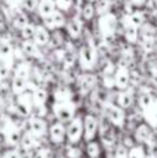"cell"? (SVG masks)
Here are the masks:
<instances>
[{
	"mask_svg": "<svg viewBox=\"0 0 157 158\" xmlns=\"http://www.w3.org/2000/svg\"><path fill=\"white\" fill-rule=\"evenodd\" d=\"M83 137V121L75 117L67 126V140L68 144H78Z\"/></svg>",
	"mask_w": 157,
	"mask_h": 158,
	"instance_id": "obj_1",
	"label": "cell"
},
{
	"mask_svg": "<svg viewBox=\"0 0 157 158\" xmlns=\"http://www.w3.org/2000/svg\"><path fill=\"white\" fill-rule=\"evenodd\" d=\"M54 115L57 117V119L63 122H71L75 118V108L71 103L67 101H61L54 107Z\"/></svg>",
	"mask_w": 157,
	"mask_h": 158,
	"instance_id": "obj_2",
	"label": "cell"
},
{
	"mask_svg": "<svg viewBox=\"0 0 157 158\" xmlns=\"http://www.w3.org/2000/svg\"><path fill=\"white\" fill-rule=\"evenodd\" d=\"M97 132H99V122H97L96 117L86 115L83 118V139H85V142L88 143L95 140Z\"/></svg>",
	"mask_w": 157,
	"mask_h": 158,
	"instance_id": "obj_3",
	"label": "cell"
},
{
	"mask_svg": "<svg viewBox=\"0 0 157 158\" xmlns=\"http://www.w3.org/2000/svg\"><path fill=\"white\" fill-rule=\"evenodd\" d=\"M49 139L53 144H63L67 139V129L61 122H54L49 126Z\"/></svg>",
	"mask_w": 157,
	"mask_h": 158,
	"instance_id": "obj_4",
	"label": "cell"
},
{
	"mask_svg": "<svg viewBox=\"0 0 157 158\" xmlns=\"http://www.w3.org/2000/svg\"><path fill=\"white\" fill-rule=\"evenodd\" d=\"M106 117H107L108 122L113 126L121 128L125 123V114L124 110L120 108L118 106H107L106 107Z\"/></svg>",
	"mask_w": 157,
	"mask_h": 158,
	"instance_id": "obj_5",
	"label": "cell"
},
{
	"mask_svg": "<svg viewBox=\"0 0 157 158\" xmlns=\"http://www.w3.org/2000/svg\"><path fill=\"white\" fill-rule=\"evenodd\" d=\"M79 63L83 68L89 69L96 63V50L92 44H85L79 50Z\"/></svg>",
	"mask_w": 157,
	"mask_h": 158,
	"instance_id": "obj_6",
	"label": "cell"
},
{
	"mask_svg": "<svg viewBox=\"0 0 157 158\" xmlns=\"http://www.w3.org/2000/svg\"><path fill=\"white\" fill-rule=\"evenodd\" d=\"M29 133H32L33 136H36L38 139L43 137L45 135L49 132V128H47L46 122H45L42 118H36L32 117L31 119H28V131Z\"/></svg>",
	"mask_w": 157,
	"mask_h": 158,
	"instance_id": "obj_7",
	"label": "cell"
},
{
	"mask_svg": "<svg viewBox=\"0 0 157 158\" xmlns=\"http://www.w3.org/2000/svg\"><path fill=\"white\" fill-rule=\"evenodd\" d=\"M99 27H100V29H102L103 35L110 36L117 28L116 15H113V14H104V15L100 18V21H99Z\"/></svg>",
	"mask_w": 157,
	"mask_h": 158,
	"instance_id": "obj_8",
	"label": "cell"
},
{
	"mask_svg": "<svg viewBox=\"0 0 157 158\" xmlns=\"http://www.w3.org/2000/svg\"><path fill=\"white\" fill-rule=\"evenodd\" d=\"M21 139H22V135L19 132V129H17V128L7 129L4 133V142L10 147H18L21 144Z\"/></svg>",
	"mask_w": 157,
	"mask_h": 158,
	"instance_id": "obj_9",
	"label": "cell"
},
{
	"mask_svg": "<svg viewBox=\"0 0 157 158\" xmlns=\"http://www.w3.org/2000/svg\"><path fill=\"white\" fill-rule=\"evenodd\" d=\"M56 2L54 0H39V6H38V11L43 18L53 15L56 13Z\"/></svg>",
	"mask_w": 157,
	"mask_h": 158,
	"instance_id": "obj_10",
	"label": "cell"
},
{
	"mask_svg": "<svg viewBox=\"0 0 157 158\" xmlns=\"http://www.w3.org/2000/svg\"><path fill=\"white\" fill-rule=\"evenodd\" d=\"M129 72L125 68H120L114 75V81H116V87H118L120 90H125L129 85Z\"/></svg>",
	"mask_w": 157,
	"mask_h": 158,
	"instance_id": "obj_11",
	"label": "cell"
},
{
	"mask_svg": "<svg viewBox=\"0 0 157 158\" xmlns=\"http://www.w3.org/2000/svg\"><path fill=\"white\" fill-rule=\"evenodd\" d=\"M64 24H66V17L60 11H56L53 15L45 18V27L46 28H60Z\"/></svg>",
	"mask_w": 157,
	"mask_h": 158,
	"instance_id": "obj_12",
	"label": "cell"
},
{
	"mask_svg": "<svg viewBox=\"0 0 157 158\" xmlns=\"http://www.w3.org/2000/svg\"><path fill=\"white\" fill-rule=\"evenodd\" d=\"M85 154L88 158H100V156H102V144L96 140L88 142L85 146Z\"/></svg>",
	"mask_w": 157,
	"mask_h": 158,
	"instance_id": "obj_13",
	"label": "cell"
},
{
	"mask_svg": "<svg viewBox=\"0 0 157 158\" xmlns=\"http://www.w3.org/2000/svg\"><path fill=\"white\" fill-rule=\"evenodd\" d=\"M50 42V33L46 27H36L35 33V43L38 46H46Z\"/></svg>",
	"mask_w": 157,
	"mask_h": 158,
	"instance_id": "obj_14",
	"label": "cell"
},
{
	"mask_svg": "<svg viewBox=\"0 0 157 158\" xmlns=\"http://www.w3.org/2000/svg\"><path fill=\"white\" fill-rule=\"evenodd\" d=\"M67 31H68V35L71 38L77 39L81 35V32H82V22H81V19L71 18L68 21V24H67Z\"/></svg>",
	"mask_w": 157,
	"mask_h": 158,
	"instance_id": "obj_15",
	"label": "cell"
},
{
	"mask_svg": "<svg viewBox=\"0 0 157 158\" xmlns=\"http://www.w3.org/2000/svg\"><path fill=\"white\" fill-rule=\"evenodd\" d=\"M117 104H118L120 108H129L131 104H132V94L127 90H122V92L118 93L117 96Z\"/></svg>",
	"mask_w": 157,
	"mask_h": 158,
	"instance_id": "obj_16",
	"label": "cell"
},
{
	"mask_svg": "<svg viewBox=\"0 0 157 158\" xmlns=\"http://www.w3.org/2000/svg\"><path fill=\"white\" fill-rule=\"evenodd\" d=\"M15 112L18 114V117L21 118H27L32 114V106L25 100H19V103L15 106Z\"/></svg>",
	"mask_w": 157,
	"mask_h": 158,
	"instance_id": "obj_17",
	"label": "cell"
},
{
	"mask_svg": "<svg viewBox=\"0 0 157 158\" xmlns=\"http://www.w3.org/2000/svg\"><path fill=\"white\" fill-rule=\"evenodd\" d=\"M11 86H13V92L17 93V94H21V93H24L25 90H27L28 87V82L25 78H21V77H14L13 78V83H11Z\"/></svg>",
	"mask_w": 157,
	"mask_h": 158,
	"instance_id": "obj_18",
	"label": "cell"
},
{
	"mask_svg": "<svg viewBox=\"0 0 157 158\" xmlns=\"http://www.w3.org/2000/svg\"><path fill=\"white\" fill-rule=\"evenodd\" d=\"M64 158H82V150L78 144H67L64 148Z\"/></svg>",
	"mask_w": 157,
	"mask_h": 158,
	"instance_id": "obj_19",
	"label": "cell"
},
{
	"mask_svg": "<svg viewBox=\"0 0 157 158\" xmlns=\"http://www.w3.org/2000/svg\"><path fill=\"white\" fill-rule=\"evenodd\" d=\"M22 52H24L27 56L35 57V56H38V53H39L38 44H36L35 42H24V43H22Z\"/></svg>",
	"mask_w": 157,
	"mask_h": 158,
	"instance_id": "obj_20",
	"label": "cell"
},
{
	"mask_svg": "<svg viewBox=\"0 0 157 158\" xmlns=\"http://www.w3.org/2000/svg\"><path fill=\"white\" fill-rule=\"evenodd\" d=\"M143 22H145V17L141 11H135V13H132L129 15V25L131 27L139 28L143 25Z\"/></svg>",
	"mask_w": 157,
	"mask_h": 158,
	"instance_id": "obj_21",
	"label": "cell"
},
{
	"mask_svg": "<svg viewBox=\"0 0 157 158\" xmlns=\"http://www.w3.org/2000/svg\"><path fill=\"white\" fill-rule=\"evenodd\" d=\"M47 92L45 89H36L35 93H33V103L36 104V106H45V103H46L47 100Z\"/></svg>",
	"mask_w": 157,
	"mask_h": 158,
	"instance_id": "obj_22",
	"label": "cell"
},
{
	"mask_svg": "<svg viewBox=\"0 0 157 158\" xmlns=\"http://www.w3.org/2000/svg\"><path fill=\"white\" fill-rule=\"evenodd\" d=\"M35 33H36V27H33V25H31V24H28L27 27L21 31V35H22V38L25 39V42L35 40Z\"/></svg>",
	"mask_w": 157,
	"mask_h": 158,
	"instance_id": "obj_23",
	"label": "cell"
},
{
	"mask_svg": "<svg viewBox=\"0 0 157 158\" xmlns=\"http://www.w3.org/2000/svg\"><path fill=\"white\" fill-rule=\"evenodd\" d=\"M95 85H96V77L92 74L83 75L82 79H81V86H82V89H85V90L92 89Z\"/></svg>",
	"mask_w": 157,
	"mask_h": 158,
	"instance_id": "obj_24",
	"label": "cell"
},
{
	"mask_svg": "<svg viewBox=\"0 0 157 158\" xmlns=\"http://www.w3.org/2000/svg\"><path fill=\"white\" fill-rule=\"evenodd\" d=\"M153 103H155V101H153L150 93H143V94H141V97H139V106H141L142 110H150Z\"/></svg>",
	"mask_w": 157,
	"mask_h": 158,
	"instance_id": "obj_25",
	"label": "cell"
},
{
	"mask_svg": "<svg viewBox=\"0 0 157 158\" xmlns=\"http://www.w3.org/2000/svg\"><path fill=\"white\" fill-rule=\"evenodd\" d=\"M28 24H29V22H28V17L25 15V14L18 13L15 17H14V25H15V27L18 28V29H21V31H22Z\"/></svg>",
	"mask_w": 157,
	"mask_h": 158,
	"instance_id": "obj_26",
	"label": "cell"
},
{
	"mask_svg": "<svg viewBox=\"0 0 157 158\" xmlns=\"http://www.w3.org/2000/svg\"><path fill=\"white\" fill-rule=\"evenodd\" d=\"M129 157V148L124 144H120L114 148L113 158H128Z\"/></svg>",
	"mask_w": 157,
	"mask_h": 158,
	"instance_id": "obj_27",
	"label": "cell"
},
{
	"mask_svg": "<svg viewBox=\"0 0 157 158\" xmlns=\"http://www.w3.org/2000/svg\"><path fill=\"white\" fill-rule=\"evenodd\" d=\"M11 57H13V47L8 43H2L0 44V58L8 60Z\"/></svg>",
	"mask_w": 157,
	"mask_h": 158,
	"instance_id": "obj_28",
	"label": "cell"
},
{
	"mask_svg": "<svg viewBox=\"0 0 157 158\" xmlns=\"http://www.w3.org/2000/svg\"><path fill=\"white\" fill-rule=\"evenodd\" d=\"M108 8H110V0H97L95 6V10L99 14H106Z\"/></svg>",
	"mask_w": 157,
	"mask_h": 158,
	"instance_id": "obj_29",
	"label": "cell"
},
{
	"mask_svg": "<svg viewBox=\"0 0 157 158\" xmlns=\"http://www.w3.org/2000/svg\"><path fill=\"white\" fill-rule=\"evenodd\" d=\"M125 39H127L129 43H134V42H136V39H138V29L129 25V27L125 29Z\"/></svg>",
	"mask_w": 157,
	"mask_h": 158,
	"instance_id": "obj_30",
	"label": "cell"
},
{
	"mask_svg": "<svg viewBox=\"0 0 157 158\" xmlns=\"http://www.w3.org/2000/svg\"><path fill=\"white\" fill-rule=\"evenodd\" d=\"M95 6L92 4H85L82 7V18L83 19H92L95 15Z\"/></svg>",
	"mask_w": 157,
	"mask_h": 158,
	"instance_id": "obj_31",
	"label": "cell"
},
{
	"mask_svg": "<svg viewBox=\"0 0 157 158\" xmlns=\"http://www.w3.org/2000/svg\"><path fill=\"white\" fill-rule=\"evenodd\" d=\"M32 158H53V157H52V151L47 147H40L33 153Z\"/></svg>",
	"mask_w": 157,
	"mask_h": 158,
	"instance_id": "obj_32",
	"label": "cell"
},
{
	"mask_svg": "<svg viewBox=\"0 0 157 158\" xmlns=\"http://www.w3.org/2000/svg\"><path fill=\"white\" fill-rule=\"evenodd\" d=\"M63 63L66 67H72L75 64V54L72 52H66L63 54Z\"/></svg>",
	"mask_w": 157,
	"mask_h": 158,
	"instance_id": "obj_33",
	"label": "cell"
},
{
	"mask_svg": "<svg viewBox=\"0 0 157 158\" xmlns=\"http://www.w3.org/2000/svg\"><path fill=\"white\" fill-rule=\"evenodd\" d=\"M2 158H22V154L18 148H8L7 151L3 153Z\"/></svg>",
	"mask_w": 157,
	"mask_h": 158,
	"instance_id": "obj_34",
	"label": "cell"
},
{
	"mask_svg": "<svg viewBox=\"0 0 157 158\" xmlns=\"http://www.w3.org/2000/svg\"><path fill=\"white\" fill-rule=\"evenodd\" d=\"M15 75L17 77H21V78H28V75H29V67L25 65V64H21V65H18V68H17L15 71Z\"/></svg>",
	"mask_w": 157,
	"mask_h": 158,
	"instance_id": "obj_35",
	"label": "cell"
},
{
	"mask_svg": "<svg viewBox=\"0 0 157 158\" xmlns=\"http://www.w3.org/2000/svg\"><path fill=\"white\" fill-rule=\"evenodd\" d=\"M22 6H24L27 10L32 11V10H35V8H38L39 0H22Z\"/></svg>",
	"mask_w": 157,
	"mask_h": 158,
	"instance_id": "obj_36",
	"label": "cell"
},
{
	"mask_svg": "<svg viewBox=\"0 0 157 158\" xmlns=\"http://www.w3.org/2000/svg\"><path fill=\"white\" fill-rule=\"evenodd\" d=\"M54 2L57 8H60V10H68L72 6V0H54Z\"/></svg>",
	"mask_w": 157,
	"mask_h": 158,
	"instance_id": "obj_37",
	"label": "cell"
},
{
	"mask_svg": "<svg viewBox=\"0 0 157 158\" xmlns=\"http://www.w3.org/2000/svg\"><path fill=\"white\" fill-rule=\"evenodd\" d=\"M104 86L106 87H113L116 86V81L111 75H104Z\"/></svg>",
	"mask_w": 157,
	"mask_h": 158,
	"instance_id": "obj_38",
	"label": "cell"
},
{
	"mask_svg": "<svg viewBox=\"0 0 157 158\" xmlns=\"http://www.w3.org/2000/svg\"><path fill=\"white\" fill-rule=\"evenodd\" d=\"M131 2H132L134 4H136V6H141V4H143L146 0H131Z\"/></svg>",
	"mask_w": 157,
	"mask_h": 158,
	"instance_id": "obj_39",
	"label": "cell"
},
{
	"mask_svg": "<svg viewBox=\"0 0 157 158\" xmlns=\"http://www.w3.org/2000/svg\"><path fill=\"white\" fill-rule=\"evenodd\" d=\"M153 81H155L156 85H157V75H155V77H153Z\"/></svg>",
	"mask_w": 157,
	"mask_h": 158,
	"instance_id": "obj_40",
	"label": "cell"
}]
</instances>
